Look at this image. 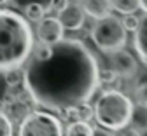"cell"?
Masks as SVG:
<instances>
[{
	"mask_svg": "<svg viewBox=\"0 0 147 136\" xmlns=\"http://www.w3.org/2000/svg\"><path fill=\"white\" fill-rule=\"evenodd\" d=\"M91 38L100 51L110 54L126 46V30L119 17L107 16L95 23L91 30Z\"/></svg>",
	"mask_w": 147,
	"mask_h": 136,
	"instance_id": "4",
	"label": "cell"
},
{
	"mask_svg": "<svg viewBox=\"0 0 147 136\" xmlns=\"http://www.w3.org/2000/svg\"><path fill=\"white\" fill-rule=\"evenodd\" d=\"M95 119L107 131H121L131 121L133 103L128 96L119 91H103L96 100L95 107Z\"/></svg>",
	"mask_w": 147,
	"mask_h": 136,
	"instance_id": "3",
	"label": "cell"
},
{
	"mask_svg": "<svg viewBox=\"0 0 147 136\" xmlns=\"http://www.w3.org/2000/svg\"><path fill=\"white\" fill-rule=\"evenodd\" d=\"M121 21H123V26H124L126 31H133V33H135V30H137L138 25H140V19H138L137 16H133V14H126Z\"/></svg>",
	"mask_w": 147,
	"mask_h": 136,
	"instance_id": "18",
	"label": "cell"
},
{
	"mask_svg": "<svg viewBox=\"0 0 147 136\" xmlns=\"http://www.w3.org/2000/svg\"><path fill=\"white\" fill-rule=\"evenodd\" d=\"M33 51V31L28 21L11 9H0V73L16 70Z\"/></svg>",
	"mask_w": 147,
	"mask_h": 136,
	"instance_id": "2",
	"label": "cell"
},
{
	"mask_svg": "<svg viewBox=\"0 0 147 136\" xmlns=\"http://www.w3.org/2000/svg\"><path fill=\"white\" fill-rule=\"evenodd\" d=\"M140 9L147 12V0H140Z\"/></svg>",
	"mask_w": 147,
	"mask_h": 136,
	"instance_id": "23",
	"label": "cell"
},
{
	"mask_svg": "<svg viewBox=\"0 0 147 136\" xmlns=\"http://www.w3.org/2000/svg\"><path fill=\"white\" fill-rule=\"evenodd\" d=\"M7 2V0H0V5H2V4H5Z\"/></svg>",
	"mask_w": 147,
	"mask_h": 136,
	"instance_id": "24",
	"label": "cell"
},
{
	"mask_svg": "<svg viewBox=\"0 0 147 136\" xmlns=\"http://www.w3.org/2000/svg\"><path fill=\"white\" fill-rule=\"evenodd\" d=\"M95 54L77 38L56 44L40 42L25 63L23 87L30 100L42 108L63 112L88 103L100 86Z\"/></svg>",
	"mask_w": 147,
	"mask_h": 136,
	"instance_id": "1",
	"label": "cell"
},
{
	"mask_svg": "<svg viewBox=\"0 0 147 136\" xmlns=\"http://www.w3.org/2000/svg\"><path fill=\"white\" fill-rule=\"evenodd\" d=\"M110 68L117 73V77L130 79L137 72V60L124 49H119L116 52H110Z\"/></svg>",
	"mask_w": 147,
	"mask_h": 136,
	"instance_id": "7",
	"label": "cell"
},
{
	"mask_svg": "<svg viewBox=\"0 0 147 136\" xmlns=\"http://www.w3.org/2000/svg\"><path fill=\"white\" fill-rule=\"evenodd\" d=\"M93 136H114V134L110 131H107V129H103V127H95Z\"/></svg>",
	"mask_w": 147,
	"mask_h": 136,
	"instance_id": "22",
	"label": "cell"
},
{
	"mask_svg": "<svg viewBox=\"0 0 147 136\" xmlns=\"http://www.w3.org/2000/svg\"><path fill=\"white\" fill-rule=\"evenodd\" d=\"M0 136H12V122L4 112H0Z\"/></svg>",
	"mask_w": 147,
	"mask_h": 136,
	"instance_id": "17",
	"label": "cell"
},
{
	"mask_svg": "<svg viewBox=\"0 0 147 136\" xmlns=\"http://www.w3.org/2000/svg\"><path fill=\"white\" fill-rule=\"evenodd\" d=\"M135 98H137V105H145L147 107V82L140 84L135 89Z\"/></svg>",
	"mask_w": 147,
	"mask_h": 136,
	"instance_id": "19",
	"label": "cell"
},
{
	"mask_svg": "<svg viewBox=\"0 0 147 136\" xmlns=\"http://www.w3.org/2000/svg\"><path fill=\"white\" fill-rule=\"evenodd\" d=\"M100 84H105V86H110V84H114L117 80V73L112 70V68H103L100 70Z\"/></svg>",
	"mask_w": 147,
	"mask_h": 136,
	"instance_id": "16",
	"label": "cell"
},
{
	"mask_svg": "<svg viewBox=\"0 0 147 136\" xmlns=\"http://www.w3.org/2000/svg\"><path fill=\"white\" fill-rule=\"evenodd\" d=\"M20 136H65L61 121L49 112L35 110L25 115L20 124Z\"/></svg>",
	"mask_w": 147,
	"mask_h": 136,
	"instance_id": "5",
	"label": "cell"
},
{
	"mask_svg": "<svg viewBox=\"0 0 147 136\" xmlns=\"http://www.w3.org/2000/svg\"><path fill=\"white\" fill-rule=\"evenodd\" d=\"M25 16L30 19V21H35V23H39L44 19L46 16V7L39 2H30L26 7H25Z\"/></svg>",
	"mask_w": 147,
	"mask_h": 136,
	"instance_id": "13",
	"label": "cell"
},
{
	"mask_svg": "<svg viewBox=\"0 0 147 136\" xmlns=\"http://www.w3.org/2000/svg\"><path fill=\"white\" fill-rule=\"evenodd\" d=\"M135 129H138L140 133H147V107L145 105H137L133 107L131 112V121Z\"/></svg>",
	"mask_w": 147,
	"mask_h": 136,
	"instance_id": "11",
	"label": "cell"
},
{
	"mask_svg": "<svg viewBox=\"0 0 147 136\" xmlns=\"http://www.w3.org/2000/svg\"><path fill=\"white\" fill-rule=\"evenodd\" d=\"M5 82H7V86H11V87H16V86L23 84V72H21L20 68L5 72Z\"/></svg>",
	"mask_w": 147,
	"mask_h": 136,
	"instance_id": "15",
	"label": "cell"
},
{
	"mask_svg": "<svg viewBox=\"0 0 147 136\" xmlns=\"http://www.w3.org/2000/svg\"><path fill=\"white\" fill-rule=\"evenodd\" d=\"M112 9H116L121 14H133L140 7V0H110Z\"/></svg>",
	"mask_w": 147,
	"mask_h": 136,
	"instance_id": "12",
	"label": "cell"
},
{
	"mask_svg": "<svg viewBox=\"0 0 147 136\" xmlns=\"http://www.w3.org/2000/svg\"><path fill=\"white\" fill-rule=\"evenodd\" d=\"M133 47L138 52L140 60L147 65V14L140 19V25L135 30V37H133Z\"/></svg>",
	"mask_w": 147,
	"mask_h": 136,
	"instance_id": "10",
	"label": "cell"
},
{
	"mask_svg": "<svg viewBox=\"0 0 147 136\" xmlns=\"http://www.w3.org/2000/svg\"><path fill=\"white\" fill-rule=\"evenodd\" d=\"M82 9L88 16H91L93 19L98 21V19H103V17L110 16L112 4H110V0H84Z\"/></svg>",
	"mask_w": 147,
	"mask_h": 136,
	"instance_id": "9",
	"label": "cell"
},
{
	"mask_svg": "<svg viewBox=\"0 0 147 136\" xmlns=\"http://www.w3.org/2000/svg\"><path fill=\"white\" fill-rule=\"evenodd\" d=\"M63 25L60 23L58 17H44L37 25V38L44 44H56L63 37Z\"/></svg>",
	"mask_w": 147,
	"mask_h": 136,
	"instance_id": "6",
	"label": "cell"
},
{
	"mask_svg": "<svg viewBox=\"0 0 147 136\" xmlns=\"http://www.w3.org/2000/svg\"><path fill=\"white\" fill-rule=\"evenodd\" d=\"M58 19H60V23L63 25L65 30L76 31V30L82 28L84 19H86V12H84L82 5H79V4H68L58 14Z\"/></svg>",
	"mask_w": 147,
	"mask_h": 136,
	"instance_id": "8",
	"label": "cell"
},
{
	"mask_svg": "<svg viewBox=\"0 0 147 136\" xmlns=\"http://www.w3.org/2000/svg\"><path fill=\"white\" fill-rule=\"evenodd\" d=\"M121 136H142V133L135 127H124L121 129Z\"/></svg>",
	"mask_w": 147,
	"mask_h": 136,
	"instance_id": "21",
	"label": "cell"
},
{
	"mask_svg": "<svg viewBox=\"0 0 147 136\" xmlns=\"http://www.w3.org/2000/svg\"><path fill=\"white\" fill-rule=\"evenodd\" d=\"M76 112H77V122H89L91 119L95 117V110H93V107L88 105V103L77 105V107H76Z\"/></svg>",
	"mask_w": 147,
	"mask_h": 136,
	"instance_id": "14",
	"label": "cell"
},
{
	"mask_svg": "<svg viewBox=\"0 0 147 136\" xmlns=\"http://www.w3.org/2000/svg\"><path fill=\"white\" fill-rule=\"evenodd\" d=\"M67 5H68V0H51L47 9H46V12H56V14H60Z\"/></svg>",
	"mask_w": 147,
	"mask_h": 136,
	"instance_id": "20",
	"label": "cell"
}]
</instances>
